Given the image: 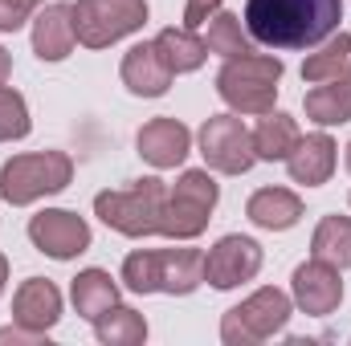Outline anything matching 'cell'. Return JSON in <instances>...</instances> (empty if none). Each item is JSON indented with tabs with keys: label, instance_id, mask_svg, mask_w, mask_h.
Instances as JSON below:
<instances>
[{
	"label": "cell",
	"instance_id": "1",
	"mask_svg": "<svg viewBox=\"0 0 351 346\" xmlns=\"http://www.w3.org/2000/svg\"><path fill=\"white\" fill-rule=\"evenodd\" d=\"M343 21V0H245V29L265 49H315Z\"/></svg>",
	"mask_w": 351,
	"mask_h": 346
},
{
	"label": "cell",
	"instance_id": "2",
	"mask_svg": "<svg viewBox=\"0 0 351 346\" xmlns=\"http://www.w3.org/2000/svg\"><path fill=\"white\" fill-rule=\"evenodd\" d=\"M164 204H168V183L156 179V175H143V179H135L131 187L98 191V196H94V216H98L106 228H114L119 237L143 241V237H156V232H160Z\"/></svg>",
	"mask_w": 351,
	"mask_h": 346
},
{
	"label": "cell",
	"instance_id": "3",
	"mask_svg": "<svg viewBox=\"0 0 351 346\" xmlns=\"http://www.w3.org/2000/svg\"><path fill=\"white\" fill-rule=\"evenodd\" d=\"M282 57L269 53H245V57H229L217 74V94L225 98V106L233 114H269L282 90Z\"/></svg>",
	"mask_w": 351,
	"mask_h": 346
},
{
	"label": "cell",
	"instance_id": "4",
	"mask_svg": "<svg viewBox=\"0 0 351 346\" xmlns=\"http://www.w3.org/2000/svg\"><path fill=\"white\" fill-rule=\"evenodd\" d=\"M74 179V159L66 151H29L12 155L0 168V200L12 208H29L45 196L66 191Z\"/></svg>",
	"mask_w": 351,
	"mask_h": 346
},
{
	"label": "cell",
	"instance_id": "5",
	"mask_svg": "<svg viewBox=\"0 0 351 346\" xmlns=\"http://www.w3.org/2000/svg\"><path fill=\"white\" fill-rule=\"evenodd\" d=\"M217 200H221V187H217V179L208 175V168H188V172H180V179L168 187L160 237H168V241H196V237L208 228Z\"/></svg>",
	"mask_w": 351,
	"mask_h": 346
},
{
	"label": "cell",
	"instance_id": "6",
	"mask_svg": "<svg viewBox=\"0 0 351 346\" xmlns=\"http://www.w3.org/2000/svg\"><path fill=\"white\" fill-rule=\"evenodd\" d=\"M290 314H294V297L286 289L262 285L241 306L225 310V318H221V343L225 346H258L265 338H274V334H282L286 322H290Z\"/></svg>",
	"mask_w": 351,
	"mask_h": 346
},
{
	"label": "cell",
	"instance_id": "7",
	"mask_svg": "<svg viewBox=\"0 0 351 346\" xmlns=\"http://www.w3.org/2000/svg\"><path fill=\"white\" fill-rule=\"evenodd\" d=\"M78 45L110 49L114 41L139 33L147 25V0H78L70 4Z\"/></svg>",
	"mask_w": 351,
	"mask_h": 346
},
{
	"label": "cell",
	"instance_id": "8",
	"mask_svg": "<svg viewBox=\"0 0 351 346\" xmlns=\"http://www.w3.org/2000/svg\"><path fill=\"white\" fill-rule=\"evenodd\" d=\"M200 155L208 163V172H221V175H245L254 163H258V151H254V131L241 122V114H213L204 118L200 135Z\"/></svg>",
	"mask_w": 351,
	"mask_h": 346
},
{
	"label": "cell",
	"instance_id": "9",
	"mask_svg": "<svg viewBox=\"0 0 351 346\" xmlns=\"http://www.w3.org/2000/svg\"><path fill=\"white\" fill-rule=\"evenodd\" d=\"M262 261L265 253L254 237L229 232L204 253V281L213 289H237V285H245V281H254L262 273Z\"/></svg>",
	"mask_w": 351,
	"mask_h": 346
},
{
	"label": "cell",
	"instance_id": "10",
	"mask_svg": "<svg viewBox=\"0 0 351 346\" xmlns=\"http://www.w3.org/2000/svg\"><path fill=\"white\" fill-rule=\"evenodd\" d=\"M29 241H33V249L45 253V257L74 261L90 249L94 237H90V224L78 212H70V208H45V212H37V216L29 220Z\"/></svg>",
	"mask_w": 351,
	"mask_h": 346
},
{
	"label": "cell",
	"instance_id": "11",
	"mask_svg": "<svg viewBox=\"0 0 351 346\" xmlns=\"http://www.w3.org/2000/svg\"><path fill=\"white\" fill-rule=\"evenodd\" d=\"M290 297H294V306H298L302 314H311V318L335 314L339 302H343V269L311 257L306 265L294 269V277H290Z\"/></svg>",
	"mask_w": 351,
	"mask_h": 346
},
{
	"label": "cell",
	"instance_id": "12",
	"mask_svg": "<svg viewBox=\"0 0 351 346\" xmlns=\"http://www.w3.org/2000/svg\"><path fill=\"white\" fill-rule=\"evenodd\" d=\"M135 147H139L143 163H152L156 172H172L192 151V131L180 118H152V122L139 127Z\"/></svg>",
	"mask_w": 351,
	"mask_h": 346
},
{
	"label": "cell",
	"instance_id": "13",
	"mask_svg": "<svg viewBox=\"0 0 351 346\" xmlns=\"http://www.w3.org/2000/svg\"><path fill=\"white\" fill-rule=\"evenodd\" d=\"M119 78H123V86L131 90L135 98H164L176 74L164 66L156 41H139V45H131V49L123 53Z\"/></svg>",
	"mask_w": 351,
	"mask_h": 346
},
{
	"label": "cell",
	"instance_id": "14",
	"mask_svg": "<svg viewBox=\"0 0 351 346\" xmlns=\"http://www.w3.org/2000/svg\"><path fill=\"white\" fill-rule=\"evenodd\" d=\"M335 163H339V147H335V139L327 131L302 135L294 143V151L286 155V172L302 187H323L331 179V172H335Z\"/></svg>",
	"mask_w": 351,
	"mask_h": 346
},
{
	"label": "cell",
	"instance_id": "15",
	"mask_svg": "<svg viewBox=\"0 0 351 346\" xmlns=\"http://www.w3.org/2000/svg\"><path fill=\"white\" fill-rule=\"evenodd\" d=\"M12 322L49 334L62 322V289L45 277H29L21 281V289L12 293Z\"/></svg>",
	"mask_w": 351,
	"mask_h": 346
},
{
	"label": "cell",
	"instance_id": "16",
	"mask_svg": "<svg viewBox=\"0 0 351 346\" xmlns=\"http://www.w3.org/2000/svg\"><path fill=\"white\" fill-rule=\"evenodd\" d=\"M74 45H78V33H74L70 4H45L41 12H33V53L41 62H66Z\"/></svg>",
	"mask_w": 351,
	"mask_h": 346
},
{
	"label": "cell",
	"instance_id": "17",
	"mask_svg": "<svg viewBox=\"0 0 351 346\" xmlns=\"http://www.w3.org/2000/svg\"><path fill=\"white\" fill-rule=\"evenodd\" d=\"M245 216L265 232H286L302 220V200L290 187H258L245 204Z\"/></svg>",
	"mask_w": 351,
	"mask_h": 346
},
{
	"label": "cell",
	"instance_id": "18",
	"mask_svg": "<svg viewBox=\"0 0 351 346\" xmlns=\"http://www.w3.org/2000/svg\"><path fill=\"white\" fill-rule=\"evenodd\" d=\"M302 106H306V118L315 127H323V131L351 122V74L331 78V82H319L315 90H306Z\"/></svg>",
	"mask_w": 351,
	"mask_h": 346
},
{
	"label": "cell",
	"instance_id": "19",
	"mask_svg": "<svg viewBox=\"0 0 351 346\" xmlns=\"http://www.w3.org/2000/svg\"><path fill=\"white\" fill-rule=\"evenodd\" d=\"M70 302H74L78 318L98 322L110 306H119V281L106 269H82L70 285Z\"/></svg>",
	"mask_w": 351,
	"mask_h": 346
},
{
	"label": "cell",
	"instance_id": "20",
	"mask_svg": "<svg viewBox=\"0 0 351 346\" xmlns=\"http://www.w3.org/2000/svg\"><path fill=\"white\" fill-rule=\"evenodd\" d=\"M348 70H351V33L335 29L327 41L315 45V53H306V62H302V82H306V86H319V82L343 78Z\"/></svg>",
	"mask_w": 351,
	"mask_h": 346
},
{
	"label": "cell",
	"instance_id": "21",
	"mask_svg": "<svg viewBox=\"0 0 351 346\" xmlns=\"http://www.w3.org/2000/svg\"><path fill=\"white\" fill-rule=\"evenodd\" d=\"M298 139H302L298 122L290 114H278V110L262 114V122L254 127V151L262 163H286V155L294 151Z\"/></svg>",
	"mask_w": 351,
	"mask_h": 346
},
{
	"label": "cell",
	"instance_id": "22",
	"mask_svg": "<svg viewBox=\"0 0 351 346\" xmlns=\"http://www.w3.org/2000/svg\"><path fill=\"white\" fill-rule=\"evenodd\" d=\"M156 49H160V57H164V66L172 74H196L204 66V57H208L204 37H196L192 29H176V25L156 37Z\"/></svg>",
	"mask_w": 351,
	"mask_h": 346
},
{
	"label": "cell",
	"instance_id": "23",
	"mask_svg": "<svg viewBox=\"0 0 351 346\" xmlns=\"http://www.w3.org/2000/svg\"><path fill=\"white\" fill-rule=\"evenodd\" d=\"M204 285V253L200 249H164V281L160 293L188 297Z\"/></svg>",
	"mask_w": 351,
	"mask_h": 346
},
{
	"label": "cell",
	"instance_id": "24",
	"mask_svg": "<svg viewBox=\"0 0 351 346\" xmlns=\"http://www.w3.org/2000/svg\"><path fill=\"white\" fill-rule=\"evenodd\" d=\"M94 338L102 346H139L147 343V318L131 306H110L94 322Z\"/></svg>",
	"mask_w": 351,
	"mask_h": 346
},
{
	"label": "cell",
	"instance_id": "25",
	"mask_svg": "<svg viewBox=\"0 0 351 346\" xmlns=\"http://www.w3.org/2000/svg\"><path fill=\"white\" fill-rule=\"evenodd\" d=\"M311 257L327 261L335 269L351 265V216H323L311 237Z\"/></svg>",
	"mask_w": 351,
	"mask_h": 346
},
{
	"label": "cell",
	"instance_id": "26",
	"mask_svg": "<svg viewBox=\"0 0 351 346\" xmlns=\"http://www.w3.org/2000/svg\"><path fill=\"white\" fill-rule=\"evenodd\" d=\"M204 45H208V53H217V57H245V53H258L254 45V37H250V29L241 25V16H233V12H217L213 21H208V33H204Z\"/></svg>",
	"mask_w": 351,
	"mask_h": 346
},
{
	"label": "cell",
	"instance_id": "27",
	"mask_svg": "<svg viewBox=\"0 0 351 346\" xmlns=\"http://www.w3.org/2000/svg\"><path fill=\"white\" fill-rule=\"evenodd\" d=\"M119 281L131 293H160V281H164V249H135V253H127Z\"/></svg>",
	"mask_w": 351,
	"mask_h": 346
},
{
	"label": "cell",
	"instance_id": "28",
	"mask_svg": "<svg viewBox=\"0 0 351 346\" xmlns=\"http://www.w3.org/2000/svg\"><path fill=\"white\" fill-rule=\"evenodd\" d=\"M29 131H33V118H29L25 94H16L12 86H0V143H16Z\"/></svg>",
	"mask_w": 351,
	"mask_h": 346
},
{
	"label": "cell",
	"instance_id": "29",
	"mask_svg": "<svg viewBox=\"0 0 351 346\" xmlns=\"http://www.w3.org/2000/svg\"><path fill=\"white\" fill-rule=\"evenodd\" d=\"M37 4H45V0H0V33H16V29H25V25L33 21Z\"/></svg>",
	"mask_w": 351,
	"mask_h": 346
},
{
	"label": "cell",
	"instance_id": "30",
	"mask_svg": "<svg viewBox=\"0 0 351 346\" xmlns=\"http://www.w3.org/2000/svg\"><path fill=\"white\" fill-rule=\"evenodd\" d=\"M221 8H225V0H188L184 4V29H192V33L204 29Z\"/></svg>",
	"mask_w": 351,
	"mask_h": 346
},
{
	"label": "cell",
	"instance_id": "31",
	"mask_svg": "<svg viewBox=\"0 0 351 346\" xmlns=\"http://www.w3.org/2000/svg\"><path fill=\"white\" fill-rule=\"evenodd\" d=\"M41 346L45 343V334L41 330H29V326H21V322H12V326H4L0 330V346Z\"/></svg>",
	"mask_w": 351,
	"mask_h": 346
},
{
	"label": "cell",
	"instance_id": "32",
	"mask_svg": "<svg viewBox=\"0 0 351 346\" xmlns=\"http://www.w3.org/2000/svg\"><path fill=\"white\" fill-rule=\"evenodd\" d=\"M8 74H12V57H8V49L0 45V86L8 82Z\"/></svg>",
	"mask_w": 351,
	"mask_h": 346
},
{
	"label": "cell",
	"instance_id": "33",
	"mask_svg": "<svg viewBox=\"0 0 351 346\" xmlns=\"http://www.w3.org/2000/svg\"><path fill=\"white\" fill-rule=\"evenodd\" d=\"M4 285H8V257L0 253V297H4Z\"/></svg>",
	"mask_w": 351,
	"mask_h": 346
},
{
	"label": "cell",
	"instance_id": "34",
	"mask_svg": "<svg viewBox=\"0 0 351 346\" xmlns=\"http://www.w3.org/2000/svg\"><path fill=\"white\" fill-rule=\"evenodd\" d=\"M348 172H351V143H348Z\"/></svg>",
	"mask_w": 351,
	"mask_h": 346
},
{
	"label": "cell",
	"instance_id": "35",
	"mask_svg": "<svg viewBox=\"0 0 351 346\" xmlns=\"http://www.w3.org/2000/svg\"><path fill=\"white\" fill-rule=\"evenodd\" d=\"M348 204H351V196H348Z\"/></svg>",
	"mask_w": 351,
	"mask_h": 346
},
{
	"label": "cell",
	"instance_id": "36",
	"mask_svg": "<svg viewBox=\"0 0 351 346\" xmlns=\"http://www.w3.org/2000/svg\"><path fill=\"white\" fill-rule=\"evenodd\" d=\"M348 74H351V70H348Z\"/></svg>",
	"mask_w": 351,
	"mask_h": 346
}]
</instances>
